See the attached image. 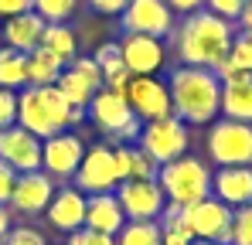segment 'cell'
Returning a JSON list of instances; mask_svg holds the SVG:
<instances>
[{
  "instance_id": "13",
  "label": "cell",
  "mask_w": 252,
  "mask_h": 245,
  "mask_svg": "<svg viewBox=\"0 0 252 245\" xmlns=\"http://www.w3.org/2000/svg\"><path fill=\"white\" fill-rule=\"evenodd\" d=\"M82 157H85V143L72 129L41 140V170L51 181H72L75 170H79V163H82Z\"/></svg>"
},
{
  "instance_id": "5",
  "label": "cell",
  "mask_w": 252,
  "mask_h": 245,
  "mask_svg": "<svg viewBox=\"0 0 252 245\" xmlns=\"http://www.w3.org/2000/svg\"><path fill=\"white\" fill-rule=\"evenodd\" d=\"M85 120L92 122L99 133H106L109 140H116V143L136 140L140 129H143V122L133 116V109L126 106V99L116 95V92H109V89H99L92 95V102L85 106Z\"/></svg>"
},
{
  "instance_id": "17",
  "label": "cell",
  "mask_w": 252,
  "mask_h": 245,
  "mask_svg": "<svg viewBox=\"0 0 252 245\" xmlns=\"http://www.w3.org/2000/svg\"><path fill=\"white\" fill-rule=\"evenodd\" d=\"M55 181L44 170H31V174H17L14 194H10V208L17 214H41L55 198Z\"/></svg>"
},
{
  "instance_id": "37",
  "label": "cell",
  "mask_w": 252,
  "mask_h": 245,
  "mask_svg": "<svg viewBox=\"0 0 252 245\" xmlns=\"http://www.w3.org/2000/svg\"><path fill=\"white\" fill-rule=\"evenodd\" d=\"M85 3H89L95 14H123L129 0H85Z\"/></svg>"
},
{
  "instance_id": "23",
  "label": "cell",
  "mask_w": 252,
  "mask_h": 245,
  "mask_svg": "<svg viewBox=\"0 0 252 245\" xmlns=\"http://www.w3.org/2000/svg\"><path fill=\"white\" fill-rule=\"evenodd\" d=\"M113 160H116L120 184H123V181H150V177H157V163L150 160L140 147L116 143V147H113Z\"/></svg>"
},
{
  "instance_id": "32",
  "label": "cell",
  "mask_w": 252,
  "mask_h": 245,
  "mask_svg": "<svg viewBox=\"0 0 252 245\" xmlns=\"http://www.w3.org/2000/svg\"><path fill=\"white\" fill-rule=\"evenodd\" d=\"M246 3H249V0H205V10H211V14H218V17H225V21L235 24V21L242 17Z\"/></svg>"
},
{
  "instance_id": "3",
  "label": "cell",
  "mask_w": 252,
  "mask_h": 245,
  "mask_svg": "<svg viewBox=\"0 0 252 245\" xmlns=\"http://www.w3.org/2000/svg\"><path fill=\"white\" fill-rule=\"evenodd\" d=\"M85 120V109H75L58 85H24L17 92V126L48 140L55 133H65Z\"/></svg>"
},
{
  "instance_id": "26",
  "label": "cell",
  "mask_w": 252,
  "mask_h": 245,
  "mask_svg": "<svg viewBox=\"0 0 252 245\" xmlns=\"http://www.w3.org/2000/svg\"><path fill=\"white\" fill-rule=\"evenodd\" d=\"M41 48H48L55 58H62L65 65L72 58H79V38L68 24H44V34H41Z\"/></svg>"
},
{
  "instance_id": "24",
  "label": "cell",
  "mask_w": 252,
  "mask_h": 245,
  "mask_svg": "<svg viewBox=\"0 0 252 245\" xmlns=\"http://www.w3.org/2000/svg\"><path fill=\"white\" fill-rule=\"evenodd\" d=\"M62 72H65V61L55 58L48 48L38 44L34 51H28V85H55Z\"/></svg>"
},
{
  "instance_id": "29",
  "label": "cell",
  "mask_w": 252,
  "mask_h": 245,
  "mask_svg": "<svg viewBox=\"0 0 252 245\" xmlns=\"http://www.w3.org/2000/svg\"><path fill=\"white\" fill-rule=\"evenodd\" d=\"M116 245H160V225L157 221H126L116 232Z\"/></svg>"
},
{
  "instance_id": "1",
  "label": "cell",
  "mask_w": 252,
  "mask_h": 245,
  "mask_svg": "<svg viewBox=\"0 0 252 245\" xmlns=\"http://www.w3.org/2000/svg\"><path fill=\"white\" fill-rule=\"evenodd\" d=\"M232 38H235V24L201 7L194 14H188L181 21V28H174V51H177L181 65L218 72L221 61L228 58Z\"/></svg>"
},
{
  "instance_id": "36",
  "label": "cell",
  "mask_w": 252,
  "mask_h": 245,
  "mask_svg": "<svg viewBox=\"0 0 252 245\" xmlns=\"http://www.w3.org/2000/svg\"><path fill=\"white\" fill-rule=\"evenodd\" d=\"M14 184H17V170H14V167H7V163L0 160V208H7V204H10Z\"/></svg>"
},
{
  "instance_id": "30",
  "label": "cell",
  "mask_w": 252,
  "mask_h": 245,
  "mask_svg": "<svg viewBox=\"0 0 252 245\" xmlns=\"http://www.w3.org/2000/svg\"><path fill=\"white\" fill-rule=\"evenodd\" d=\"M75 7H79V0H31V10L44 24H65L75 14Z\"/></svg>"
},
{
  "instance_id": "2",
  "label": "cell",
  "mask_w": 252,
  "mask_h": 245,
  "mask_svg": "<svg viewBox=\"0 0 252 245\" xmlns=\"http://www.w3.org/2000/svg\"><path fill=\"white\" fill-rule=\"evenodd\" d=\"M170 109L188 126H208L221 113V75L211 68L177 65L167 75Z\"/></svg>"
},
{
  "instance_id": "12",
  "label": "cell",
  "mask_w": 252,
  "mask_h": 245,
  "mask_svg": "<svg viewBox=\"0 0 252 245\" xmlns=\"http://www.w3.org/2000/svg\"><path fill=\"white\" fill-rule=\"evenodd\" d=\"M113 194L120 198L126 221H157L164 214V208H167V198H164L157 177H150V181H123Z\"/></svg>"
},
{
  "instance_id": "19",
  "label": "cell",
  "mask_w": 252,
  "mask_h": 245,
  "mask_svg": "<svg viewBox=\"0 0 252 245\" xmlns=\"http://www.w3.org/2000/svg\"><path fill=\"white\" fill-rule=\"evenodd\" d=\"M211 198L228 204L232 211L252 201V167H218L211 174Z\"/></svg>"
},
{
  "instance_id": "35",
  "label": "cell",
  "mask_w": 252,
  "mask_h": 245,
  "mask_svg": "<svg viewBox=\"0 0 252 245\" xmlns=\"http://www.w3.org/2000/svg\"><path fill=\"white\" fill-rule=\"evenodd\" d=\"M65 245H116V239H113V235H99V232H92V228H79V232L68 235Z\"/></svg>"
},
{
  "instance_id": "20",
  "label": "cell",
  "mask_w": 252,
  "mask_h": 245,
  "mask_svg": "<svg viewBox=\"0 0 252 245\" xmlns=\"http://www.w3.org/2000/svg\"><path fill=\"white\" fill-rule=\"evenodd\" d=\"M123 225H126V214H123V208H120V198H116L113 191H106V194H89V201H85V228L116 239V232H120Z\"/></svg>"
},
{
  "instance_id": "39",
  "label": "cell",
  "mask_w": 252,
  "mask_h": 245,
  "mask_svg": "<svg viewBox=\"0 0 252 245\" xmlns=\"http://www.w3.org/2000/svg\"><path fill=\"white\" fill-rule=\"evenodd\" d=\"M167 3H170V10H174V14H184V17L205 7V0H167Z\"/></svg>"
},
{
  "instance_id": "27",
  "label": "cell",
  "mask_w": 252,
  "mask_h": 245,
  "mask_svg": "<svg viewBox=\"0 0 252 245\" xmlns=\"http://www.w3.org/2000/svg\"><path fill=\"white\" fill-rule=\"evenodd\" d=\"M24 85H28V55L3 44L0 48V89L21 92Z\"/></svg>"
},
{
  "instance_id": "33",
  "label": "cell",
  "mask_w": 252,
  "mask_h": 245,
  "mask_svg": "<svg viewBox=\"0 0 252 245\" xmlns=\"http://www.w3.org/2000/svg\"><path fill=\"white\" fill-rule=\"evenodd\" d=\"M17 122V92L14 89H0V129Z\"/></svg>"
},
{
  "instance_id": "40",
  "label": "cell",
  "mask_w": 252,
  "mask_h": 245,
  "mask_svg": "<svg viewBox=\"0 0 252 245\" xmlns=\"http://www.w3.org/2000/svg\"><path fill=\"white\" fill-rule=\"evenodd\" d=\"M10 228H14V225H10V214H7V208H0V245L7 242Z\"/></svg>"
},
{
  "instance_id": "15",
  "label": "cell",
  "mask_w": 252,
  "mask_h": 245,
  "mask_svg": "<svg viewBox=\"0 0 252 245\" xmlns=\"http://www.w3.org/2000/svg\"><path fill=\"white\" fill-rule=\"evenodd\" d=\"M120 44V58H123L129 75H157L167 61V48L160 38H147V34H123Z\"/></svg>"
},
{
  "instance_id": "21",
  "label": "cell",
  "mask_w": 252,
  "mask_h": 245,
  "mask_svg": "<svg viewBox=\"0 0 252 245\" xmlns=\"http://www.w3.org/2000/svg\"><path fill=\"white\" fill-rule=\"evenodd\" d=\"M221 116L252 122V72H235L221 79Z\"/></svg>"
},
{
  "instance_id": "16",
  "label": "cell",
  "mask_w": 252,
  "mask_h": 245,
  "mask_svg": "<svg viewBox=\"0 0 252 245\" xmlns=\"http://www.w3.org/2000/svg\"><path fill=\"white\" fill-rule=\"evenodd\" d=\"M0 160L14 167L17 174L41 170V140L14 122L7 129H0Z\"/></svg>"
},
{
  "instance_id": "8",
  "label": "cell",
  "mask_w": 252,
  "mask_h": 245,
  "mask_svg": "<svg viewBox=\"0 0 252 245\" xmlns=\"http://www.w3.org/2000/svg\"><path fill=\"white\" fill-rule=\"evenodd\" d=\"M123 34H147V38H170L177 21L167 0H129L120 14Z\"/></svg>"
},
{
  "instance_id": "31",
  "label": "cell",
  "mask_w": 252,
  "mask_h": 245,
  "mask_svg": "<svg viewBox=\"0 0 252 245\" xmlns=\"http://www.w3.org/2000/svg\"><path fill=\"white\" fill-rule=\"evenodd\" d=\"M232 245H252V201L235 208V218H232Z\"/></svg>"
},
{
  "instance_id": "14",
  "label": "cell",
  "mask_w": 252,
  "mask_h": 245,
  "mask_svg": "<svg viewBox=\"0 0 252 245\" xmlns=\"http://www.w3.org/2000/svg\"><path fill=\"white\" fill-rule=\"evenodd\" d=\"M55 85H58V92H62L75 109H85V106L92 102V95L102 89V72H99V65H95L92 55H79V58H72V61L65 65L62 79L55 82Z\"/></svg>"
},
{
  "instance_id": "11",
  "label": "cell",
  "mask_w": 252,
  "mask_h": 245,
  "mask_svg": "<svg viewBox=\"0 0 252 245\" xmlns=\"http://www.w3.org/2000/svg\"><path fill=\"white\" fill-rule=\"evenodd\" d=\"M126 106L133 109V116L140 122H154L170 116V89L167 82H160L157 75H129L126 85Z\"/></svg>"
},
{
  "instance_id": "41",
  "label": "cell",
  "mask_w": 252,
  "mask_h": 245,
  "mask_svg": "<svg viewBox=\"0 0 252 245\" xmlns=\"http://www.w3.org/2000/svg\"><path fill=\"white\" fill-rule=\"evenodd\" d=\"M239 21H242V31H252V0L246 3V10H242V17H239Z\"/></svg>"
},
{
  "instance_id": "10",
  "label": "cell",
  "mask_w": 252,
  "mask_h": 245,
  "mask_svg": "<svg viewBox=\"0 0 252 245\" xmlns=\"http://www.w3.org/2000/svg\"><path fill=\"white\" fill-rule=\"evenodd\" d=\"M75 187L82 194H106L120 187V174H116V160H113V147L109 143H95L85 147V157L75 170Z\"/></svg>"
},
{
  "instance_id": "6",
  "label": "cell",
  "mask_w": 252,
  "mask_h": 245,
  "mask_svg": "<svg viewBox=\"0 0 252 245\" xmlns=\"http://www.w3.org/2000/svg\"><path fill=\"white\" fill-rule=\"evenodd\" d=\"M205 147H208L211 163H218V167H252V122H211Z\"/></svg>"
},
{
  "instance_id": "9",
  "label": "cell",
  "mask_w": 252,
  "mask_h": 245,
  "mask_svg": "<svg viewBox=\"0 0 252 245\" xmlns=\"http://www.w3.org/2000/svg\"><path fill=\"white\" fill-rule=\"evenodd\" d=\"M184 218L191 225V235L194 242H228L232 245V218L235 211L228 204H221L218 198H201V201L188 204L184 208Z\"/></svg>"
},
{
  "instance_id": "38",
  "label": "cell",
  "mask_w": 252,
  "mask_h": 245,
  "mask_svg": "<svg viewBox=\"0 0 252 245\" xmlns=\"http://www.w3.org/2000/svg\"><path fill=\"white\" fill-rule=\"evenodd\" d=\"M24 10H31V0H0V21L17 17V14H24Z\"/></svg>"
},
{
  "instance_id": "22",
  "label": "cell",
  "mask_w": 252,
  "mask_h": 245,
  "mask_svg": "<svg viewBox=\"0 0 252 245\" xmlns=\"http://www.w3.org/2000/svg\"><path fill=\"white\" fill-rule=\"evenodd\" d=\"M41 34H44V21L34 10H24V14L3 21V44L14 48V51H24V55L34 51L41 44Z\"/></svg>"
},
{
  "instance_id": "28",
  "label": "cell",
  "mask_w": 252,
  "mask_h": 245,
  "mask_svg": "<svg viewBox=\"0 0 252 245\" xmlns=\"http://www.w3.org/2000/svg\"><path fill=\"white\" fill-rule=\"evenodd\" d=\"M235 72H252V31H235L232 48H228V58L221 61L218 75H235Z\"/></svg>"
},
{
  "instance_id": "4",
  "label": "cell",
  "mask_w": 252,
  "mask_h": 245,
  "mask_svg": "<svg viewBox=\"0 0 252 245\" xmlns=\"http://www.w3.org/2000/svg\"><path fill=\"white\" fill-rule=\"evenodd\" d=\"M157 184H160L167 204L188 208V204L211 194V167L198 157H191V153H184L177 160L157 167Z\"/></svg>"
},
{
  "instance_id": "25",
  "label": "cell",
  "mask_w": 252,
  "mask_h": 245,
  "mask_svg": "<svg viewBox=\"0 0 252 245\" xmlns=\"http://www.w3.org/2000/svg\"><path fill=\"white\" fill-rule=\"evenodd\" d=\"M157 225H160V245H194L191 225H188V218H184V208L167 204L164 214L157 218Z\"/></svg>"
},
{
  "instance_id": "18",
  "label": "cell",
  "mask_w": 252,
  "mask_h": 245,
  "mask_svg": "<svg viewBox=\"0 0 252 245\" xmlns=\"http://www.w3.org/2000/svg\"><path fill=\"white\" fill-rule=\"evenodd\" d=\"M85 201H89V194H82L79 187H58L51 204L44 208V214L58 232L72 235V232L85 228Z\"/></svg>"
},
{
  "instance_id": "7",
  "label": "cell",
  "mask_w": 252,
  "mask_h": 245,
  "mask_svg": "<svg viewBox=\"0 0 252 245\" xmlns=\"http://www.w3.org/2000/svg\"><path fill=\"white\" fill-rule=\"evenodd\" d=\"M136 143H140V150L157 163V167H164V163H170V160H177V157L188 153V143H191V136H188V122H181L174 113L164 116V120L143 122Z\"/></svg>"
},
{
  "instance_id": "34",
  "label": "cell",
  "mask_w": 252,
  "mask_h": 245,
  "mask_svg": "<svg viewBox=\"0 0 252 245\" xmlns=\"http://www.w3.org/2000/svg\"><path fill=\"white\" fill-rule=\"evenodd\" d=\"M3 245H48V242H44V235L38 232V228L21 225V228H10V235H7Z\"/></svg>"
},
{
  "instance_id": "42",
  "label": "cell",
  "mask_w": 252,
  "mask_h": 245,
  "mask_svg": "<svg viewBox=\"0 0 252 245\" xmlns=\"http://www.w3.org/2000/svg\"><path fill=\"white\" fill-rule=\"evenodd\" d=\"M194 245H228V242H194Z\"/></svg>"
}]
</instances>
